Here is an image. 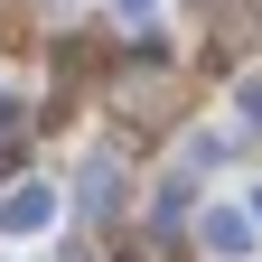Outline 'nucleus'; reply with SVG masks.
<instances>
[{"label":"nucleus","instance_id":"obj_1","mask_svg":"<svg viewBox=\"0 0 262 262\" xmlns=\"http://www.w3.org/2000/svg\"><path fill=\"white\" fill-rule=\"evenodd\" d=\"M0 225H10V234H28V225H47V187H28V196H10V206H0Z\"/></svg>","mask_w":262,"mask_h":262},{"label":"nucleus","instance_id":"obj_2","mask_svg":"<svg viewBox=\"0 0 262 262\" xmlns=\"http://www.w3.org/2000/svg\"><path fill=\"white\" fill-rule=\"evenodd\" d=\"M206 234H215V253H244V244H253V225H244V215H215Z\"/></svg>","mask_w":262,"mask_h":262}]
</instances>
